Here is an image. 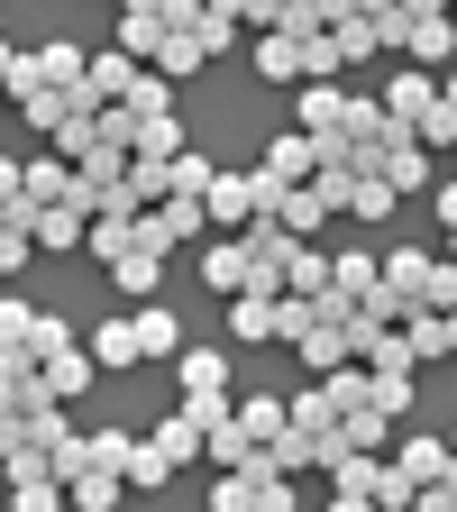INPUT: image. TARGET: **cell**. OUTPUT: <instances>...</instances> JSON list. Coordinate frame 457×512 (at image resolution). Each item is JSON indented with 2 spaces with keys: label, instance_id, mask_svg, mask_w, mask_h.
I'll return each instance as SVG.
<instances>
[{
  "label": "cell",
  "instance_id": "6da1fadb",
  "mask_svg": "<svg viewBox=\"0 0 457 512\" xmlns=\"http://www.w3.org/2000/svg\"><path fill=\"white\" fill-rule=\"evenodd\" d=\"M403 64H412V74H448V64H457V19L421 0L412 28H403Z\"/></svg>",
  "mask_w": 457,
  "mask_h": 512
},
{
  "label": "cell",
  "instance_id": "7a4b0ae2",
  "mask_svg": "<svg viewBox=\"0 0 457 512\" xmlns=\"http://www.w3.org/2000/svg\"><path fill=\"white\" fill-rule=\"evenodd\" d=\"M202 229H229V238L256 229V192H247V174H211V192H202Z\"/></svg>",
  "mask_w": 457,
  "mask_h": 512
},
{
  "label": "cell",
  "instance_id": "3957f363",
  "mask_svg": "<svg viewBox=\"0 0 457 512\" xmlns=\"http://www.w3.org/2000/svg\"><path fill=\"white\" fill-rule=\"evenodd\" d=\"M183 238H202V202H174V192H165L156 211H138V247H147V256H165V247H183Z\"/></svg>",
  "mask_w": 457,
  "mask_h": 512
},
{
  "label": "cell",
  "instance_id": "277c9868",
  "mask_svg": "<svg viewBox=\"0 0 457 512\" xmlns=\"http://www.w3.org/2000/svg\"><path fill=\"white\" fill-rule=\"evenodd\" d=\"M183 147H192V138H183V119L165 110V119H128V147H119V156H128V165H156V174H165Z\"/></svg>",
  "mask_w": 457,
  "mask_h": 512
},
{
  "label": "cell",
  "instance_id": "5b68a950",
  "mask_svg": "<svg viewBox=\"0 0 457 512\" xmlns=\"http://www.w3.org/2000/svg\"><path fill=\"white\" fill-rule=\"evenodd\" d=\"M421 284H430V247H394V256H375V293H384V302L421 311Z\"/></svg>",
  "mask_w": 457,
  "mask_h": 512
},
{
  "label": "cell",
  "instance_id": "8992f818",
  "mask_svg": "<svg viewBox=\"0 0 457 512\" xmlns=\"http://www.w3.org/2000/svg\"><path fill=\"white\" fill-rule=\"evenodd\" d=\"M348 83H302V101H293V128H302V138H339V128H348Z\"/></svg>",
  "mask_w": 457,
  "mask_h": 512
},
{
  "label": "cell",
  "instance_id": "52a82bcc",
  "mask_svg": "<svg viewBox=\"0 0 457 512\" xmlns=\"http://www.w3.org/2000/svg\"><path fill=\"white\" fill-rule=\"evenodd\" d=\"M430 101H439V74H412V64H403V74L375 92V110L394 119V128H421V110H430Z\"/></svg>",
  "mask_w": 457,
  "mask_h": 512
},
{
  "label": "cell",
  "instance_id": "ba28073f",
  "mask_svg": "<svg viewBox=\"0 0 457 512\" xmlns=\"http://www.w3.org/2000/svg\"><path fill=\"white\" fill-rule=\"evenodd\" d=\"M366 293H375V256H366V247H339V256H330V320H348Z\"/></svg>",
  "mask_w": 457,
  "mask_h": 512
},
{
  "label": "cell",
  "instance_id": "9c48e42d",
  "mask_svg": "<svg viewBox=\"0 0 457 512\" xmlns=\"http://www.w3.org/2000/svg\"><path fill=\"white\" fill-rule=\"evenodd\" d=\"M293 348H302V366H311V375H339V366H357V348H348V320H311V330H302Z\"/></svg>",
  "mask_w": 457,
  "mask_h": 512
},
{
  "label": "cell",
  "instance_id": "30bf717a",
  "mask_svg": "<svg viewBox=\"0 0 457 512\" xmlns=\"http://www.w3.org/2000/svg\"><path fill=\"white\" fill-rule=\"evenodd\" d=\"M156 46H165V0H147V10H119V46H110V55L156 64Z\"/></svg>",
  "mask_w": 457,
  "mask_h": 512
},
{
  "label": "cell",
  "instance_id": "8fae6325",
  "mask_svg": "<svg viewBox=\"0 0 457 512\" xmlns=\"http://www.w3.org/2000/svg\"><path fill=\"white\" fill-rule=\"evenodd\" d=\"M202 284H211L220 302L247 293V247H238V238H211V247H202Z\"/></svg>",
  "mask_w": 457,
  "mask_h": 512
},
{
  "label": "cell",
  "instance_id": "7c38bea8",
  "mask_svg": "<svg viewBox=\"0 0 457 512\" xmlns=\"http://www.w3.org/2000/svg\"><path fill=\"white\" fill-rule=\"evenodd\" d=\"M128 503V485L110 476V467H83V476H64V512H119Z\"/></svg>",
  "mask_w": 457,
  "mask_h": 512
},
{
  "label": "cell",
  "instance_id": "4fadbf2b",
  "mask_svg": "<svg viewBox=\"0 0 457 512\" xmlns=\"http://www.w3.org/2000/svg\"><path fill=\"white\" fill-rule=\"evenodd\" d=\"M37 375H46V394H55V403H74V394H92V384H101L83 348H55V357H37Z\"/></svg>",
  "mask_w": 457,
  "mask_h": 512
},
{
  "label": "cell",
  "instance_id": "5bb4252c",
  "mask_svg": "<svg viewBox=\"0 0 457 512\" xmlns=\"http://www.w3.org/2000/svg\"><path fill=\"white\" fill-rule=\"evenodd\" d=\"M83 64H92V55H83L74 37H55V46H37V74H46V92H55V101H74V83H83Z\"/></svg>",
  "mask_w": 457,
  "mask_h": 512
},
{
  "label": "cell",
  "instance_id": "9a60e30c",
  "mask_svg": "<svg viewBox=\"0 0 457 512\" xmlns=\"http://www.w3.org/2000/svg\"><path fill=\"white\" fill-rule=\"evenodd\" d=\"M83 357H92V375H119V366H138V339H128V311H119V320H101Z\"/></svg>",
  "mask_w": 457,
  "mask_h": 512
},
{
  "label": "cell",
  "instance_id": "2e32d148",
  "mask_svg": "<svg viewBox=\"0 0 457 512\" xmlns=\"http://www.w3.org/2000/svg\"><path fill=\"white\" fill-rule=\"evenodd\" d=\"M46 138H55V156H64V165H83V156L101 147V110H64Z\"/></svg>",
  "mask_w": 457,
  "mask_h": 512
},
{
  "label": "cell",
  "instance_id": "e0dca14e",
  "mask_svg": "<svg viewBox=\"0 0 457 512\" xmlns=\"http://www.w3.org/2000/svg\"><path fill=\"white\" fill-rule=\"evenodd\" d=\"M110 284H119L128 302H156V284H165V256H147V247H128L119 266H110Z\"/></svg>",
  "mask_w": 457,
  "mask_h": 512
},
{
  "label": "cell",
  "instance_id": "ac0fdd59",
  "mask_svg": "<svg viewBox=\"0 0 457 512\" xmlns=\"http://www.w3.org/2000/svg\"><path fill=\"white\" fill-rule=\"evenodd\" d=\"M202 64H211V55H202V46H192V37H183V28H165V46H156V64H147V74H156V83H165V92H174V83H183V74H202Z\"/></svg>",
  "mask_w": 457,
  "mask_h": 512
},
{
  "label": "cell",
  "instance_id": "d6986e66",
  "mask_svg": "<svg viewBox=\"0 0 457 512\" xmlns=\"http://www.w3.org/2000/svg\"><path fill=\"white\" fill-rule=\"evenodd\" d=\"M128 339H138V357H183V330H174V311H138V320H128Z\"/></svg>",
  "mask_w": 457,
  "mask_h": 512
},
{
  "label": "cell",
  "instance_id": "ffe728a7",
  "mask_svg": "<svg viewBox=\"0 0 457 512\" xmlns=\"http://www.w3.org/2000/svg\"><path fill=\"white\" fill-rule=\"evenodd\" d=\"M229 339H247V348H275V302L238 293V302H229Z\"/></svg>",
  "mask_w": 457,
  "mask_h": 512
},
{
  "label": "cell",
  "instance_id": "44dd1931",
  "mask_svg": "<svg viewBox=\"0 0 457 512\" xmlns=\"http://www.w3.org/2000/svg\"><path fill=\"white\" fill-rule=\"evenodd\" d=\"M330 46H339V64H366V55H375L366 10H339V0H330Z\"/></svg>",
  "mask_w": 457,
  "mask_h": 512
},
{
  "label": "cell",
  "instance_id": "7402d4cb",
  "mask_svg": "<svg viewBox=\"0 0 457 512\" xmlns=\"http://www.w3.org/2000/svg\"><path fill=\"white\" fill-rule=\"evenodd\" d=\"M147 448H156L165 467H192V458H202V430H192V421L174 412V421H156V430H147Z\"/></svg>",
  "mask_w": 457,
  "mask_h": 512
},
{
  "label": "cell",
  "instance_id": "603a6c76",
  "mask_svg": "<svg viewBox=\"0 0 457 512\" xmlns=\"http://www.w3.org/2000/svg\"><path fill=\"white\" fill-rule=\"evenodd\" d=\"M229 421H238L256 448H266V439H284V403H275V394H247V403H229Z\"/></svg>",
  "mask_w": 457,
  "mask_h": 512
},
{
  "label": "cell",
  "instance_id": "cb8c5ba5",
  "mask_svg": "<svg viewBox=\"0 0 457 512\" xmlns=\"http://www.w3.org/2000/svg\"><path fill=\"white\" fill-rule=\"evenodd\" d=\"M202 458H211V467H220V476H238V467H247V458H256V439H247V430H238V421H220V430H202Z\"/></svg>",
  "mask_w": 457,
  "mask_h": 512
},
{
  "label": "cell",
  "instance_id": "d4e9b609",
  "mask_svg": "<svg viewBox=\"0 0 457 512\" xmlns=\"http://www.w3.org/2000/svg\"><path fill=\"white\" fill-rule=\"evenodd\" d=\"M403 348H412V366H439V357H448V320H439V311H412V320H403Z\"/></svg>",
  "mask_w": 457,
  "mask_h": 512
},
{
  "label": "cell",
  "instance_id": "484cf974",
  "mask_svg": "<svg viewBox=\"0 0 457 512\" xmlns=\"http://www.w3.org/2000/svg\"><path fill=\"white\" fill-rule=\"evenodd\" d=\"M165 476H174V467L156 458V448H147V439H128V458H119V485H128V494H156Z\"/></svg>",
  "mask_w": 457,
  "mask_h": 512
},
{
  "label": "cell",
  "instance_id": "4316f807",
  "mask_svg": "<svg viewBox=\"0 0 457 512\" xmlns=\"http://www.w3.org/2000/svg\"><path fill=\"white\" fill-rule=\"evenodd\" d=\"M28 339H37V302L0 293V357H28Z\"/></svg>",
  "mask_w": 457,
  "mask_h": 512
},
{
  "label": "cell",
  "instance_id": "83f0119b",
  "mask_svg": "<svg viewBox=\"0 0 457 512\" xmlns=\"http://www.w3.org/2000/svg\"><path fill=\"white\" fill-rule=\"evenodd\" d=\"M256 74L266 83H302V46L293 37H256Z\"/></svg>",
  "mask_w": 457,
  "mask_h": 512
},
{
  "label": "cell",
  "instance_id": "f1b7e54d",
  "mask_svg": "<svg viewBox=\"0 0 457 512\" xmlns=\"http://www.w3.org/2000/svg\"><path fill=\"white\" fill-rule=\"evenodd\" d=\"M256 458H266L275 476H302V467H320V448H311L302 430H284V439H266V448H256Z\"/></svg>",
  "mask_w": 457,
  "mask_h": 512
},
{
  "label": "cell",
  "instance_id": "f546056e",
  "mask_svg": "<svg viewBox=\"0 0 457 512\" xmlns=\"http://www.w3.org/2000/svg\"><path fill=\"white\" fill-rule=\"evenodd\" d=\"M83 247L101 256V266H119V256L138 247V220H92V229H83Z\"/></svg>",
  "mask_w": 457,
  "mask_h": 512
},
{
  "label": "cell",
  "instance_id": "4dcf8cb0",
  "mask_svg": "<svg viewBox=\"0 0 457 512\" xmlns=\"http://www.w3.org/2000/svg\"><path fill=\"white\" fill-rule=\"evenodd\" d=\"M384 211H394V192H384L375 174H357V183H348V202H339V220H384Z\"/></svg>",
  "mask_w": 457,
  "mask_h": 512
},
{
  "label": "cell",
  "instance_id": "1f68e13d",
  "mask_svg": "<svg viewBox=\"0 0 457 512\" xmlns=\"http://www.w3.org/2000/svg\"><path fill=\"white\" fill-rule=\"evenodd\" d=\"M320 394H330V412H366V366H339V375H320Z\"/></svg>",
  "mask_w": 457,
  "mask_h": 512
},
{
  "label": "cell",
  "instance_id": "d6a6232c",
  "mask_svg": "<svg viewBox=\"0 0 457 512\" xmlns=\"http://www.w3.org/2000/svg\"><path fill=\"white\" fill-rule=\"evenodd\" d=\"M366 28H375V46H403V28H412V0H375V10H366Z\"/></svg>",
  "mask_w": 457,
  "mask_h": 512
},
{
  "label": "cell",
  "instance_id": "836d02e7",
  "mask_svg": "<svg viewBox=\"0 0 457 512\" xmlns=\"http://www.w3.org/2000/svg\"><path fill=\"white\" fill-rule=\"evenodd\" d=\"M10 512H64V485L55 476H28V485H10Z\"/></svg>",
  "mask_w": 457,
  "mask_h": 512
},
{
  "label": "cell",
  "instance_id": "e575fe53",
  "mask_svg": "<svg viewBox=\"0 0 457 512\" xmlns=\"http://www.w3.org/2000/svg\"><path fill=\"white\" fill-rule=\"evenodd\" d=\"M339 74H348L339 46H330V37H311V46H302V83H339Z\"/></svg>",
  "mask_w": 457,
  "mask_h": 512
},
{
  "label": "cell",
  "instance_id": "d590c367",
  "mask_svg": "<svg viewBox=\"0 0 457 512\" xmlns=\"http://www.w3.org/2000/svg\"><path fill=\"white\" fill-rule=\"evenodd\" d=\"M421 311H457V266H439V256H430V284H421Z\"/></svg>",
  "mask_w": 457,
  "mask_h": 512
},
{
  "label": "cell",
  "instance_id": "8d00e7d4",
  "mask_svg": "<svg viewBox=\"0 0 457 512\" xmlns=\"http://www.w3.org/2000/svg\"><path fill=\"white\" fill-rule=\"evenodd\" d=\"M55 348H74V320H64V311H37V339H28V357H55Z\"/></svg>",
  "mask_w": 457,
  "mask_h": 512
},
{
  "label": "cell",
  "instance_id": "74e56055",
  "mask_svg": "<svg viewBox=\"0 0 457 512\" xmlns=\"http://www.w3.org/2000/svg\"><path fill=\"white\" fill-rule=\"evenodd\" d=\"M412 138H421V147H457V110H448V101H430Z\"/></svg>",
  "mask_w": 457,
  "mask_h": 512
},
{
  "label": "cell",
  "instance_id": "f35d334b",
  "mask_svg": "<svg viewBox=\"0 0 457 512\" xmlns=\"http://www.w3.org/2000/svg\"><path fill=\"white\" fill-rule=\"evenodd\" d=\"M28 256H37V247H28V229H0V284H10V275L28 266Z\"/></svg>",
  "mask_w": 457,
  "mask_h": 512
},
{
  "label": "cell",
  "instance_id": "ab89813d",
  "mask_svg": "<svg viewBox=\"0 0 457 512\" xmlns=\"http://www.w3.org/2000/svg\"><path fill=\"white\" fill-rule=\"evenodd\" d=\"M311 320H320L311 302H275V339H302V330H311Z\"/></svg>",
  "mask_w": 457,
  "mask_h": 512
},
{
  "label": "cell",
  "instance_id": "60d3db41",
  "mask_svg": "<svg viewBox=\"0 0 457 512\" xmlns=\"http://www.w3.org/2000/svg\"><path fill=\"white\" fill-rule=\"evenodd\" d=\"M211 512H247V476H220L211 485Z\"/></svg>",
  "mask_w": 457,
  "mask_h": 512
},
{
  "label": "cell",
  "instance_id": "b9f144b4",
  "mask_svg": "<svg viewBox=\"0 0 457 512\" xmlns=\"http://www.w3.org/2000/svg\"><path fill=\"white\" fill-rule=\"evenodd\" d=\"M19 448H28V421H19V412H0V458H19Z\"/></svg>",
  "mask_w": 457,
  "mask_h": 512
},
{
  "label": "cell",
  "instance_id": "7bdbcfd3",
  "mask_svg": "<svg viewBox=\"0 0 457 512\" xmlns=\"http://www.w3.org/2000/svg\"><path fill=\"white\" fill-rule=\"evenodd\" d=\"M330 512H375V503H348V494H330Z\"/></svg>",
  "mask_w": 457,
  "mask_h": 512
},
{
  "label": "cell",
  "instance_id": "ee69618b",
  "mask_svg": "<svg viewBox=\"0 0 457 512\" xmlns=\"http://www.w3.org/2000/svg\"><path fill=\"white\" fill-rule=\"evenodd\" d=\"M448 467H457V430H448Z\"/></svg>",
  "mask_w": 457,
  "mask_h": 512
},
{
  "label": "cell",
  "instance_id": "f6af8a7d",
  "mask_svg": "<svg viewBox=\"0 0 457 512\" xmlns=\"http://www.w3.org/2000/svg\"><path fill=\"white\" fill-rule=\"evenodd\" d=\"M0 37H10V19H0Z\"/></svg>",
  "mask_w": 457,
  "mask_h": 512
},
{
  "label": "cell",
  "instance_id": "bcb514c9",
  "mask_svg": "<svg viewBox=\"0 0 457 512\" xmlns=\"http://www.w3.org/2000/svg\"><path fill=\"white\" fill-rule=\"evenodd\" d=\"M448 19H457V10H448Z\"/></svg>",
  "mask_w": 457,
  "mask_h": 512
}]
</instances>
